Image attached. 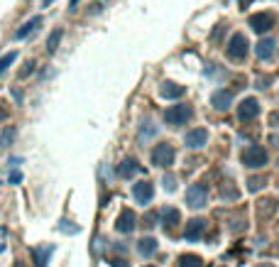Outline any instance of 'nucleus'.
I'll list each match as a JSON object with an SVG mask.
<instances>
[{
    "label": "nucleus",
    "instance_id": "nucleus-28",
    "mask_svg": "<svg viewBox=\"0 0 279 267\" xmlns=\"http://www.w3.org/2000/svg\"><path fill=\"white\" fill-rule=\"evenodd\" d=\"M164 186H167V189H169V191H174V177H164Z\"/></svg>",
    "mask_w": 279,
    "mask_h": 267
},
{
    "label": "nucleus",
    "instance_id": "nucleus-16",
    "mask_svg": "<svg viewBox=\"0 0 279 267\" xmlns=\"http://www.w3.org/2000/svg\"><path fill=\"white\" fill-rule=\"evenodd\" d=\"M138 250L142 258H152L154 253H157V240L154 238H142L138 243Z\"/></svg>",
    "mask_w": 279,
    "mask_h": 267
},
{
    "label": "nucleus",
    "instance_id": "nucleus-26",
    "mask_svg": "<svg viewBox=\"0 0 279 267\" xmlns=\"http://www.w3.org/2000/svg\"><path fill=\"white\" fill-rule=\"evenodd\" d=\"M32 71H34V61H29L27 66L22 69V74H20V79H27V76H29V74H32Z\"/></svg>",
    "mask_w": 279,
    "mask_h": 267
},
{
    "label": "nucleus",
    "instance_id": "nucleus-30",
    "mask_svg": "<svg viewBox=\"0 0 279 267\" xmlns=\"http://www.w3.org/2000/svg\"><path fill=\"white\" fill-rule=\"evenodd\" d=\"M76 2H79V0H71V10H74V7H76Z\"/></svg>",
    "mask_w": 279,
    "mask_h": 267
},
{
    "label": "nucleus",
    "instance_id": "nucleus-9",
    "mask_svg": "<svg viewBox=\"0 0 279 267\" xmlns=\"http://www.w3.org/2000/svg\"><path fill=\"white\" fill-rule=\"evenodd\" d=\"M206 140H208V133H206L203 128H196V130H189V133H186L184 145L189 149H201L206 145Z\"/></svg>",
    "mask_w": 279,
    "mask_h": 267
},
{
    "label": "nucleus",
    "instance_id": "nucleus-1",
    "mask_svg": "<svg viewBox=\"0 0 279 267\" xmlns=\"http://www.w3.org/2000/svg\"><path fill=\"white\" fill-rule=\"evenodd\" d=\"M243 164L245 167H250V169H260V167H265L267 164V152L265 147H260V145H252L243 152Z\"/></svg>",
    "mask_w": 279,
    "mask_h": 267
},
{
    "label": "nucleus",
    "instance_id": "nucleus-12",
    "mask_svg": "<svg viewBox=\"0 0 279 267\" xmlns=\"http://www.w3.org/2000/svg\"><path fill=\"white\" fill-rule=\"evenodd\" d=\"M203 231H206V221H203V218H194V221H189V223H186L184 238L194 243V240H198V238L203 236Z\"/></svg>",
    "mask_w": 279,
    "mask_h": 267
},
{
    "label": "nucleus",
    "instance_id": "nucleus-33",
    "mask_svg": "<svg viewBox=\"0 0 279 267\" xmlns=\"http://www.w3.org/2000/svg\"><path fill=\"white\" fill-rule=\"evenodd\" d=\"M147 267H154V265H147Z\"/></svg>",
    "mask_w": 279,
    "mask_h": 267
},
{
    "label": "nucleus",
    "instance_id": "nucleus-14",
    "mask_svg": "<svg viewBox=\"0 0 279 267\" xmlns=\"http://www.w3.org/2000/svg\"><path fill=\"white\" fill-rule=\"evenodd\" d=\"M275 47H277V42L275 39H262L257 47H255V54L260 57V59H272V54H275Z\"/></svg>",
    "mask_w": 279,
    "mask_h": 267
},
{
    "label": "nucleus",
    "instance_id": "nucleus-25",
    "mask_svg": "<svg viewBox=\"0 0 279 267\" xmlns=\"http://www.w3.org/2000/svg\"><path fill=\"white\" fill-rule=\"evenodd\" d=\"M265 184V179H260V177H255V179H250V191H257L260 186Z\"/></svg>",
    "mask_w": 279,
    "mask_h": 267
},
{
    "label": "nucleus",
    "instance_id": "nucleus-7",
    "mask_svg": "<svg viewBox=\"0 0 279 267\" xmlns=\"http://www.w3.org/2000/svg\"><path fill=\"white\" fill-rule=\"evenodd\" d=\"M260 116V103L255 101V98H245L243 103H240V108H238V118L243 120V123H250Z\"/></svg>",
    "mask_w": 279,
    "mask_h": 267
},
{
    "label": "nucleus",
    "instance_id": "nucleus-11",
    "mask_svg": "<svg viewBox=\"0 0 279 267\" xmlns=\"http://www.w3.org/2000/svg\"><path fill=\"white\" fill-rule=\"evenodd\" d=\"M230 103H233V93H230V91H225V89L216 91V93L211 96V106H213L216 111H228V108H230Z\"/></svg>",
    "mask_w": 279,
    "mask_h": 267
},
{
    "label": "nucleus",
    "instance_id": "nucleus-10",
    "mask_svg": "<svg viewBox=\"0 0 279 267\" xmlns=\"http://www.w3.org/2000/svg\"><path fill=\"white\" fill-rule=\"evenodd\" d=\"M115 228H118L120 233H133V231H135V213H133V211H128V208H125V211H120Z\"/></svg>",
    "mask_w": 279,
    "mask_h": 267
},
{
    "label": "nucleus",
    "instance_id": "nucleus-21",
    "mask_svg": "<svg viewBox=\"0 0 279 267\" xmlns=\"http://www.w3.org/2000/svg\"><path fill=\"white\" fill-rule=\"evenodd\" d=\"M61 37H64V32L61 30H54L52 34H49V39H47V52H49V54H54L56 52V47H59Z\"/></svg>",
    "mask_w": 279,
    "mask_h": 267
},
{
    "label": "nucleus",
    "instance_id": "nucleus-31",
    "mask_svg": "<svg viewBox=\"0 0 279 267\" xmlns=\"http://www.w3.org/2000/svg\"><path fill=\"white\" fill-rule=\"evenodd\" d=\"M2 250H5V245H2V243H0V253H2Z\"/></svg>",
    "mask_w": 279,
    "mask_h": 267
},
{
    "label": "nucleus",
    "instance_id": "nucleus-13",
    "mask_svg": "<svg viewBox=\"0 0 279 267\" xmlns=\"http://www.w3.org/2000/svg\"><path fill=\"white\" fill-rule=\"evenodd\" d=\"M138 172H142V167L138 164V159H135V157H125V159L120 162V167H118V174H120L123 179L135 177Z\"/></svg>",
    "mask_w": 279,
    "mask_h": 267
},
{
    "label": "nucleus",
    "instance_id": "nucleus-23",
    "mask_svg": "<svg viewBox=\"0 0 279 267\" xmlns=\"http://www.w3.org/2000/svg\"><path fill=\"white\" fill-rule=\"evenodd\" d=\"M15 59H17V52H10V54H5V57L0 59V76L7 71V66H10V64H12Z\"/></svg>",
    "mask_w": 279,
    "mask_h": 267
},
{
    "label": "nucleus",
    "instance_id": "nucleus-15",
    "mask_svg": "<svg viewBox=\"0 0 279 267\" xmlns=\"http://www.w3.org/2000/svg\"><path fill=\"white\" fill-rule=\"evenodd\" d=\"M52 245H47V248H34L32 250V258H34V267H47V260H49V255H52Z\"/></svg>",
    "mask_w": 279,
    "mask_h": 267
},
{
    "label": "nucleus",
    "instance_id": "nucleus-5",
    "mask_svg": "<svg viewBox=\"0 0 279 267\" xmlns=\"http://www.w3.org/2000/svg\"><path fill=\"white\" fill-rule=\"evenodd\" d=\"M206 199H208V189L203 184H191L186 189V204L191 208H203L206 206Z\"/></svg>",
    "mask_w": 279,
    "mask_h": 267
},
{
    "label": "nucleus",
    "instance_id": "nucleus-20",
    "mask_svg": "<svg viewBox=\"0 0 279 267\" xmlns=\"http://www.w3.org/2000/svg\"><path fill=\"white\" fill-rule=\"evenodd\" d=\"M12 140H15V128H12V125H7V128L0 133V147H10V145H12Z\"/></svg>",
    "mask_w": 279,
    "mask_h": 267
},
{
    "label": "nucleus",
    "instance_id": "nucleus-29",
    "mask_svg": "<svg viewBox=\"0 0 279 267\" xmlns=\"http://www.w3.org/2000/svg\"><path fill=\"white\" fill-rule=\"evenodd\" d=\"M111 265L113 267H125V265H123V260H111Z\"/></svg>",
    "mask_w": 279,
    "mask_h": 267
},
{
    "label": "nucleus",
    "instance_id": "nucleus-17",
    "mask_svg": "<svg viewBox=\"0 0 279 267\" xmlns=\"http://www.w3.org/2000/svg\"><path fill=\"white\" fill-rule=\"evenodd\" d=\"M162 221H164V228H174L179 221H181V216H179V211L176 208H171V206H167V208H162Z\"/></svg>",
    "mask_w": 279,
    "mask_h": 267
},
{
    "label": "nucleus",
    "instance_id": "nucleus-27",
    "mask_svg": "<svg viewBox=\"0 0 279 267\" xmlns=\"http://www.w3.org/2000/svg\"><path fill=\"white\" fill-rule=\"evenodd\" d=\"M20 181H22V174L20 172H12L10 174V184H20Z\"/></svg>",
    "mask_w": 279,
    "mask_h": 267
},
{
    "label": "nucleus",
    "instance_id": "nucleus-4",
    "mask_svg": "<svg viewBox=\"0 0 279 267\" xmlns=\"http://www.w3.org/2000/svg\"><path fill=\"white\" fill-rule=\"evenodd\" d=\"M191 108L186 106V103H176V106H171L167 108V113H164V120H167L169 125H184L186 120L191 118Z\"/></svg>",
    "mask_w": 279,
    "mask_h": 267
},
{
    "label": "nucleus",
    "instance_id": "nucleus-3",
    "mask_svg": "<svg viewBox=\"0 0 279 267\" xmlns=\"http://www.w3.org/2000/svg\"><path fill=\"white\" fill-rule=\"evenodd\" d=\"M248 47H250V44H248V37L238 32V34H233V37H230V42H228V49H225V52H228V57H230V59H245V57H248Z\"/></svg>",
    "mask_w": 279,
    "mask_h": 267
},
{
    "label": "nucleus",
    "instance_id": "nucleus-24",
    "mask_svg": "<svg viewBox=\"0 0 279 267\" xmlns=\"http://www.w3.org/2000/svg\"><path fill=\"white\" fill-rule=\"evenodd\" d=\"M149 128H142L140 130V142L144 140V137H152V135H157V128H152V123H147Z\"/></svg>",
    "mask_w": 279,
    "mask_h": 267
},
{
    "label": "nucleus",
    "instance_id": "nucleus-32",
    "mask_svg": "<svg viewBox=\"0 0 279 267\" xmlns=\"http://www.w3.org/2000/svg\"><path fill=\"white\" fill-rule=\"evenodd\" d=\"M0 118H5V113H2V111H0Z\"/></svg>",
    "mask_w": 279,
    "mask_h": 267
},
{
    "label": "nucleus",
    "instance_id": "nucleus-2",
    "mask_svg": "<svg viewBox=\"0 0 279 267\" xmlns=\"http://www.w3.org/2000/svg\"><path fill=\"white\" fill-rule=\"evenodd\" d=\"M174 157H176V152H174V147L169 142H162V145H157L152 149V164L154 167H171Z\"/></svg>",
    "mask_w": 279,
    "mask_h": 267
},
{
    "label": "nucleus",
    "instance_id": "nucleus-8",
    "mask_svg": "<svg viewBox=\"0 0 279 267\" xmlns=\"http://www.w3.org/2000/svg\"><path fill=\"white\" fill-rule=\"evenodd\" d=\"M272 25H275V15H270V12H257V15H252L250 17V27L255 32H260V34L270 32L272 30Z\"/></svg>",
    "mask_w": 279,
    "mask_h": 267
},
{
    "label": "nucleus",
    "instance_id": "nucleus-19",
    "mask_svg": "<svg viewBox=\"0 0 279 267\" xmlns=\"http://www.w3.org/2000/svg\"><path fill=\"white\" fill-rule=\"evenodd\" d=\"M184 86H176V84H162V89H159V93H162V98H181L184 96Z\"/></svg>",
    "mask_w": 279,
    "mask_h": 267
},
{
    "label": "nucleus",
    "instance_id": "nucleus-18",
    "mask_svg": "<svg viewBox=\"0 0 279 267\" xmlns=\"http://www.w3.org/2000/svg\"><path fill=\"white\" fill-rule=\"evenodd\" d=\"M39 25H42V17H32L29 22H25V25H22L20 30L15 32V39H25V37H29V34L37 30Z\"/></svg>",
    "mask_w": 279,
    "mask_h": 267
},
{
    "label": "nucleus",
    "instance_id": "nucleus-6",
    "mask_svg": "<svg viewBox=\"0 0 279 267\" xmlns=\"http://www.w3.org/2000/svg\"><path fill=\"white\" fill-rule=\"evenodd\" d=\"M133 196H135L138 204L147 206V204L154 199V186H152L149 181H138V184L133 186Z\"/></svg>",
    "mask_w": 279,
    "mask_h": 267
},
{
    "label": "nucleus",
    "instance_id": "nucleus-22",
    "mask_svg": "<svg viewBox=\"0 0 279 267\" xmlns=\"http://www.w3.org/2000/svg\"><path fill=\"white\" fill-rule=\"evenodd\" d=\"M179 265L181 267H203V260L198 255H181L179 258Z\"/></svg>",
    "mask_w": 279,
    "mask_h": 267
}]
</instances>
